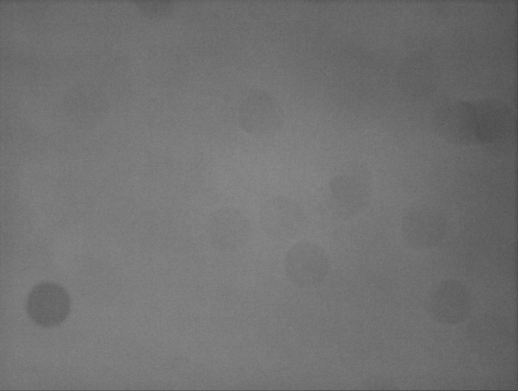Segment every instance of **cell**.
I'll return each instance as SVG.
<instances>
[{"label": "cell", "instance_id": "277c9868", "mask_svg": "<svg viewBox=\"0 0 518 391\" xmlns=\"http://www.w3.org/2000/svg\"><path fill=\"white\" fill-rule=\"evenodd\" d=\"M437 134L449 143L458 145L480 144L474 103L460 102L444 108L433 121Z\"/></svg>", "mask_w": 518, "mask_h": 391}, {"label": "cell", "instance_id": "5b68a950", "mask_svg": "<svg viewBox=\"0 0 518 391\" xmlns=\"http://www.w3.org/2000/svg\"><path fill=\"white\" fill-rule=\"evenodd\" d=\"M251 225L246 216L240 210L225 207L213 214L211 234L219 250L232 252L243 247L249 239Z\"/></svg>", "mask_w": 518, "mask_h": 391}, {"label": "cell", "instance_id": "8992f818", "mask_svg": "<svg viewBox=\"0 0 518 391\" xmlns=\"http://www.w3.org/2000/svg\"><path fill=\"white\" fill-rule=\"evenodd\" d=\"M445 222L440 214L423 209H412L403 216L401 233L406 244L413 249L434 245L442 236Z\"/></svg>", "mask_w": 518, "mask_h": 391}, {"label": "cell", "instance_id": "52a82bcc", "mask_svg": "<svg viewBox=\"0 0 518 391\" xmlns=\"http://www.w3.org/2000/svg\"><path fill=\"white\" fill-rule=\"evenodd\" d=\"M481 144L498 142L511 135L516 118L509 108L495 101L476 103Z\"/></svg>", "mask_w": 518, "mask_h": 391}, {"label": "cell", "instance_id": "3957f363", "mask_svg": "<svg viewBox=\"0 0 518 391\" xmlns=\"http://www.w3.org/2000/svg\"><path fill=\"white\" fill-rule=\"evenodd\" d=\"M259 222L263 231L270 238L288 240L296 237L301 230L304 214L293 199L278 195L270 198L262 205Z\"/></svg>", "mask_w": 518, "mask_h": 391}, {"label": "cell", "instance_id": "7a4b0ae2", "mask_svg": "<svg viewBox=\"0 0 518 391\" xmlns=\"http://www.w3.org/2000/svg\"><path fill=\"white\" fill-rule=\"evenodd\" d=\"M71 299L61 285L51 281L36 285L29 292L25 303L26 313L35 324L44 328L58 326L68 318Z\"/></svg>", "mask_w": 518, "mask_h": 391}, {"label": "cell", "instance_id": "6da1fadb", "mask_svg": "<svg viewBox=\"0 0 518 391\" xmlns=\"http://www.w3.org/2000/svg\"><path fill=\"white\" fill-rule=\"evenodd\" d=\"M330 260L320 244L301 240L293 244L287 251L284 267L287 278L294 284L309 286L322 281L328 274Z\"/></svg>", "mask_w": 518, "mask_h": 391}, {"label": "cell", "instance_id": "ba28073f", "mask_svg": "<svg viewBox=\"0 0 518 391\" xmlns=\"http://www.w3.org/2000/svg\"><path fill=\"white\" fill-rule=\"evenodd\" d=\"M430 298L429 306L432 308L436 307L430 309L438 310V311L441 310L438 314H440L445 309L443 313H446L444 317H447V314L450 313L453 314V318L457 316L458 318L462 317L463 313H465L466 296L465 291L460 284L453 282H446L436 288Z\"/></svg>", "mask_w": 518, "mask_h": 391}]
</instances>
